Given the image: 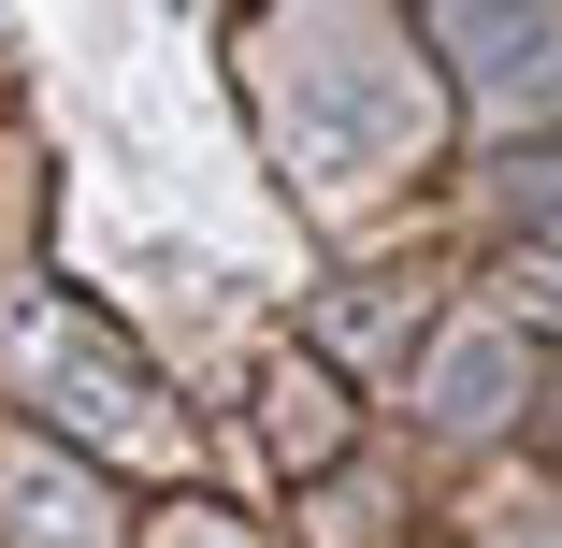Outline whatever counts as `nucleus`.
Instances as JSON below:
<instances>
[{"instance_id": "obj_2", "label": "nucleus", "mask_w": 562, "mask_h": 548, "mask_svg": "<svg viewBox=\"0 0 562 548\" xmlns=\"http://www.w3.org/2000/svg\"><path fill=\"white\" fill-rule=\"evenodd\" d=\"M418 404H432L447 433H505V418H519V347L491 333V317H462V333L432 347V376H418Z\"/></svg>"}, {"instance_id": "obj_5", "label": "nucleus", "mask_w": 562, "mask_h": 548, "mask_svg": "<svg viewBox=\"0 0 562 548\" xmlns=\"http://www.w3.org/2000/svg\"><path fill=\"white\" fill-rule=\"evenodd\" d=\"M145 548H260V534H246V519H216V505H159Z\"/></svg>"}, {"instance_id": "obj_1", "label": "nucleus", "mask_w": 562, "mask_h": 548, "mask_svg": "<svg viewBox=\"0 0 562 548\" xmlns=\"http://www.w3.org/2000/svg\"><path fill=\"white\" fill-rule=\"evenodd\" d=\"M44 390H58L72 418H101V433H131V448H173V404L145 390V361H131V347H72V317L44 333Z\"/></svg>"}, {"instance_id": "obj_3", "label": "nucleus", "mask_w": 562, "mask_h": 548, "mask_svg": "<svg viewBox=\"0 0 562 548\" xmlns=\"http://www.w3.org/2000/svg\"><path fill=\"white\" fill-rule=\"evenodd\" d=\"M462 87H548L562 72V15H447L432 30Z\"/></svg>"}, {"instance_id": "obj_6", "label": "nucleus", "mask_w": 562, "mask_h": 548, "mask_svg": "<svg viewBox=\"0 0 562 548\" xmlns=\"http://www.w3.org/2000/svg\"><path fill=\"white\" fill-rule=\"evenodd\" d=\"M505 202H533L548 232H562V159H505Z\"/></svg>"}, {"instance_id": "obj_4", "label": "nucleus", "mask_w": 562, "mask_h": 548, "mask_svg": "<svg viewBox=\"0 0 562 548\" xmlns=\"http://www.w3.org/2000/svg\"><path fill=\"white\" fill-rule=\"evenodd\" d=\"M0 548H101V505L72 477H0Z\"/></svg>"}]
</instances>
